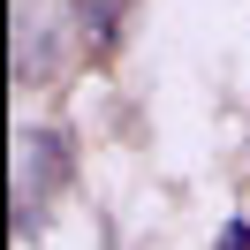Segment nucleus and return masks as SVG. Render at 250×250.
<instances>
[{"label": "nucleus", "mask_w": 250, "mask_h": 250, "mask_svg": "<svg viewBox=\"0 0 250 250\" xmlns=\"http://www.w3.org/2000/svg\"><path fill=\"white\" fill-rule=\"evenodd\" d=\"M61 174H68V144L53 129H23L16 137V212H23V228H31V212L46 205V189Z\"/></svg>", "instance_id": "obj_1"}, {"label": "nucleus", "mask_w": 250, "mask_h": 250, "mask_svg": "<svg viewBox=\"0 0 250 250\" xmlns=\"http://www.w3.org/2000/svg\"><path fill=\"white\" fill-rule=\"evenodd\" d=\"M68 8H76V16L91 23V38H99V46H106V31H114V23H122V8H129V0H68Z\"/></svg>", "instance_id": "obj_2"}, {"label": "nucleus", "mask_w": 250, "mask_h": 250, "mask_svg": "<svg viewBox=\"0 0 250 250\" xmlns=\"http://www.w3.org/2000/svg\"><path fill=\"white\" fill-rule=\"evenodd\" d=\"M220 250H250V220H235V228H220Z\"/></svg>", "instance_id": "obj_3"}]
</instances>
